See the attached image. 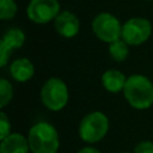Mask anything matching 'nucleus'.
<instances>
[{"mask_svg":"<svg viewBox=\"0 0 153 153\" xmlns=\"http://www.w3.org/2000/svg\"><path fill=\"white\" fill-rule=\"evenodd\" d=\"M123 93L128 103L135 109H147L153 104V84L143 75H130L126 81Z\"/></svg>","mask_w":153,"mask_h":153,"instance_id":"obj_1","label":"nucleus"},{"mask_svg":"<svg viewBox=\"0 0 153 153\" xmlns=\"http://www.w3.org/2000/svg\"><path fill=\"white\" fill-rule=\"evenodd\" d=\"M27 141L33 153H56L60 146L56 129L47 122H38L32 126L29 130Z\"/></svg>","mask_w":153,"mask_h":153,"instance_id":"obj_2","label":"nucleus"},{"mask_svg":"<svg viewBox=\"0 0 153 153\" xmlns=\"http://www.w3.org/2000/svg\"><path fill=\"white\" fill-rule=\"evenodd\" d=\"M108 129V117L100 111H94L86 115L81 120L79 126V135L85 142L93 143L100 141L106 135Z\"/></svg>","mask_w":153,"mask_h":153,"instance_id":"obj_3","label":"nucleus"},{"mask_svg":"<svg viewBox=\"0 0 153 153\" xmlns=\"http://www.w3.org/2000/svg\"><path fill=\"white\" fill-rule=\"evenodd\" d=\"M42 103L51 111H59L68 102V88L59 78H51L44 82L41 91Z\"/></svg>","mask_w":153,"mask_h":153,"instance_id":"obj_4","label":"nucleus"},{"mask_svg":"<svg viewBox=\"0 0 153 153\" xmlns=\"http://www.w3.org/2000/svg\"><path fill=\"white\" fill-rule=\"evenodd\" d=\"M92 30L94 35L108 43L120 39L122 35V26L117 18L108 12L99 13L92 22Z\"/></svg>","mask_w":153,"mask_h":153,"instance_id":"obj_5","label":"nucleus"},{"mask_svg":"<svg viewBox=\"0 0 153 153\" xmlns=\"http://www.w3.org/2000/svg\"><path fill=\"white\" fill-rule=\"evenodd\" d=\"M152 32L149 20L145 18H131L122 26V39L130 45H139L146 42Z\"/></svg>","mask_w":153,"mask_h":153,"instance_id":"obj_6","label":"nucleus"},{"mask_svg":"<svg viewBox=\"0 0 153 153\" xmlns=\"http://www.w3.org/2000/svg\"><path fill=\"white\" fill-rule=\"evenodd\" d=\"M60 12V4L57 0H31L27 5V17L37 23L44 24L55 19Z\"/></svg>","mask_w":153,"mask_h":153,"instance_id":"obj_7","label":"nucleus"},{"mask_svg":"<svg viewBox=\"0 0 153 153\" xmlns=\"http://www.w3.org/2000/svg\"><path fill=\"white\" fill-rule=\"evenodd\" d=\"M25 41L24 32L19 29H10L5 32L0 42V66L4 67L13 49L20 48Z\"/></svg>","mask_w":153,"mask_h":153,"instance_id":"obj_8","label":"nucleus"},{"mask_svg":"<svg viewBox=\"0 0 153 153\" xmlns=\"http://www.w3.org/2000/svg\"><path fill=\"white\" fill-rule=\"evenodd\" d=\"M54 26L57 33H60L62 37L71 38L74 37L79 31V19L72 12L65 11L56 16Z\"/></svg>","mask_w":153,"mask_h":153,"instance_id":"obj_9","label":"nucleus"},{"mask_svg":"<svg viewBox=\"0 0 153 153\" xmlns=\"http://www.w3.org/2000/svg\"><path fill=\"white\" fill-rule=\"evenodd\" d=\"M29 141L22 134L14 133L7 135L1 140L0 153H27L29 152Z\"/></svg>","mask_w":153,"mask_h":153,"instance_id":"obj_10","label":"nucleus"},{"mask_svg":"<svg viewBox=\"0 0 153 153\" xmlns=\"http://www.w3.org/2000/svg\"><path fill=\"white\" fill-rule=\"evenodd\" d=\"M10 72L14 80H17L19 82H25L29 79H31V76L33 75L35 68L29 59L22 57V59L14 60L11 63Z\"/></svg>","mask_w":153,"mask_h":153,"instance_id":"obj_11","label":"nucleus"},{"mask_svg":"<svg viewBox=\"0 0 153 153\" xmlns=\"http://www.w3.org/2000/svg\"><path fill=\"white\" fill-rule=\"evenodd\" d=\"M127 78L124 74L117 69H109L102 75V84L103 86L112 93H117L124 88Z\"/></svg>","mask_w":153,"mask_h":153,"instance_id":"obj_12","label":"nucleus"},{"mask_svg":"<svg viewBox=\"0 0 153 153\" xmlns=\"http://www.w3.org/2000/svg\"><path fill=\"white\" fill-rule=\"evenodd\" d=\"M109 53H110V56L112 60L121 62V61L126 60L128 56V53H129L128 43L124 42L123 39H116L110 43Z\"/></svg>","mask_w":153,"mask_h":153,"instance_id":"obj_13","label":"nucleus"},{"mask_svg":"<svg viewBox=\"0 0 153 153\" xmlns=\"http://www.w3.org/2000/svg\"><path fill=\"white\" fill-rule=\"evenodd\" d=\"M17 13V4L14 0H0V18L2 20L12 19Z\"/></svg>","mask_w":153,"mask_h":153,"instance_id":"obj_14","label":"nucleus"},{"mask_svg":"<svg viewBox=\"0 0 153 153\" xmlns=\"http://www.w3.org/2000/svg\"><path fill=\"white\" fill-rule=\"evenodd\" d=\"M12 85L6 80V79H1L0 80V106L5 108L10 100L12 99Z\"/></svg>","mask_w":153,"mask_h":153,"instance_id":"obj_15","label":"nucleus"},{"mask_svg":"<svg viewBox=\"0 0 153 153\" xmlns=\"http://www.w3.org/2000/svg\"><path fill=\"white\" fill-rule=\"evenodd\" d=\"M10 130H11L10 121L7 116L5 115V112H1L0 115V139L4 140L7 135H10Z\"/></svg>","mask_w":153,"mask_h":153,"instance_id":"obj_16","label":"nucleus"},{"mask_svg":"<svg viewBox=\"0 0 153 153\" xmlns=\"http://www.w3.org/2000/svg\"><path fill=\"white\" fill-rule=\"evenodd\" d=\"M134 153H153V142L151 141H142L136 145Z\"/></svg>","mask_w":153,"mask_h":153,"instance_id":"obj_17","label":"nucleus"},{"mask_svg":"<svg viewBox=\"0 0 153 153\" xmlns=\"http://www.w3.org/2000/svg\"><path fill=\"white\" fill-rule=\"evenodd\" d=\"M78 153H100V152L93 147H85V148H81Z\"/></svg>","mask_w":153,"mask_h":153,"instance_id":"obj_18","label":"nucleus"},{"mask_svg":"<svg viewBox=\"0 0 153 153\" xmlns=\"http://www.w3.org/2000/svg\"><path fill=\"white\" fill-rule=\"evenodd\" d=\"M123 153H128V152H123Z\"/></svg>","mask_w":153,"mask_h":153,"instance_id":"obj_19","label":"nucleus"}]
</instances>
